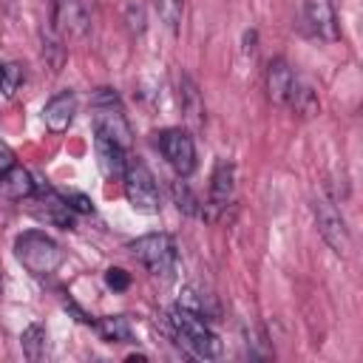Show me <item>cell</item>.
<instances>
[{
    "label": "cell",
    "instance_id": "obj_15",
    "mask_svg": "<svg viewBox=\"0 0 363 363\" xmlns=\"http://www.w3.org/2000/svg\"><path fill=\"white\" fill-rule=\"evenodd\" d=\"M179 105H182L184 119L193 128L204 125V99H201V91H199V85H196V79L190 74L179 77Z\"/></svg>",
    "mask_w": 363,
    "mask_h": 363
},
{
    "label": "cell",
    "instance_id": "obj_4",
    "mask_svg": "<svg viewBox=\"0 0 363 363\" xmlns=\"http://www.w3.org/2000/svg\"><path fill=\"white\" fill-rule=\"evenodd\" d=\"M133 258L156 278H164L170 281L176 275V267H179V250H176V241L173 235L167 233H147V235H139L136 241L128 244Z\"/></svg>",
    "mask_w": 363,
    "mask_h": 363
},
{
    "label": "cell",
    "instance_id": "obj_5",
    "mask_svg": "<svg viewBox=\"0 0 363 363\" xmlns=\"http://www.w3.org/2000/svg\"><path fill=\"white\" fill-rule=\"evenodd\" d=\"M122 182H125L128 204L136 213H142V216H156L159 213V184H156V176L150 173V167L139 156L128 159Z\"/></svg>",
    "mask_w": 363,
    "mask_h": 363
},
{
    "label": "cell",
    "instance_id": "obj_11",
    "mask_svg": "<svg viewBox=\"0 0 363 363\" xmlns=\"http://www.w3.org/2000/svg\"><path fill=\"white\" fill-rule=\"evenodd\" d=\"M31 199L40 204V207H37V216H40V218H45V221H51V224H57V227H62V230H71V227H74V210L68 207L65 196L54 193L51 187H37Z\"/></svg>",
    "mask_w": 363,
    "mask_h": 363
},
{
    "label": "cell",
    "instance_id": "obj_25",
    "mask_svg": "<svg viewBox=\"0 0 363 363\" xmlns=\"http://www.w3.org/2000/svg\"><path fill=\"white\" fill-rule=\"evenodd\" d=\"M105 284H108V289H113V292H125V289L130 286V272H125V269H119V267H111V269H105Z\"/></svg>",
    "mask_w": 363,
    "mask_h": 363
},
{
    "label": "cell",
    "instance_id": "obj_7",
    "mask_svg": "<svg viewBox=\"0 0 363 363\" xmlns=\"http://www.w3.org/2000/svg\"><path fill=\"white\" fill-rule=\"evenodd\" d=\"M159 150L179 179H187L196 170V142L182 128H167L159 133Z\"/></svg>",
    "mask_w": 363,
    "mask_h": 363
},
{
    "label": "cell",
    "instance_id": "obj_16",
    "mask_svg": "<svg viewBox=\"0 0 363 363\" xmlns=\"http://www.w3.org/2000/svg\"><path fill=\"white\" fill-rule=\"evenodd\" d=\"M37 190V182L31 179V173L20 164H14L9 173L0 176V193L11 201H23V199H31Z\"/></svg>",
    "mask_w": 363,
    "mask_h": 363
},
{
    "label": "cell",
    "instance_id": "obj_26",
    "mask_svg": "<svg viewBox=\"0 0 363 363\" xmlns=\"http://www.w3.org/2000/svg\"><path fill=\"white\" fill-rule=\"evenodd\" d=\"M65 201H68V207L77 210V213H94V201H91L88 196H82V193H68Z\"/></svg>",
    "mask_w": 363,
    "mask_h": 363
},
{
    "label": "cell",
    "instance_id": "obj_20",
    "mask_svg": "<svg viewBox=\"0 0 363 363\" xmlns=\"http://www.w3.org/2000/svg\"><path fill=\"white\" fill-rule=\"evenodd\" d=\"M23 79H26V71L20 62H0V94L3 96H14Z\"/></svg>",
    "mask_w": 363,
    "mask_h": 363
},
{
    "label": "cell",
    "instance_id": "obj_10",
    "mask_svg": "<svg viewBox=\"0 0 363 363\" xmlns=\"http://www.w3.org/2000/svg\"><path fill=\"white\" fill-rule=\"evenodd\" d=\"M77 116V94L74 91H60L43 105V122L51 133H65Z\"/></svg>",
    "mask_w": 363,
    "mask_h": 363
},
{
    "label": "cell",
    "instance_id": "obj_28",
    "mask_svg": "<svg viewBox=\"0 0 363 363\" xmlns=\"http://www.w3.org/2000/svg\"><path fill=\"white\" fill-rule=\"evenodd\" d=\"M0 289H3V275H0Z\"/></svg>",
    "mask_w": 363,
    "mask_h": 363
},
{
    "label": "cell",
    "instance_id": "obj_22",
    "mask_svg": "<svg viewBox=\"0 0 363 363\" xmlns=\"http://www.w3.org/2000/svg\"><path fill=\"white\" fill-rule=\"evenodd\" d=\"M43 57H45V62L51 65V71H60L62 57H65V48H62V37H60L57 31L43 34Z\"/></svg>",
    "mask_w": 363,
    "mask_h": 363
},
{
    "label": "cell",
    "instance_id": "obj_23",
    "mask_svg": "<svg viewBox=\"0 0 363 363\" xmlns=\"http://www.w3.org/2000/svg\"><path fill=\"white\" fill-rule=\"evenodd\" d=\"M159 3V14L164 20V26L176 34L179 23H182V11H184V0H156Z\"/></svg>",
    "mask_w": 363,
    "mask_h": 363
},
{
    "label": "cell",
    "instance_id": "obj_3",
    "mask_svg": "<svg viewBox=\"0 0 363 363\" xmlns=\"http://www.w3.org/2000/svg\"><path fill=\"white\" fill-rule=\"evenodd\" d=\"M91 111H94V133H102L122 145L125 150L133 145L130 122L125 116V108L119 102V94L113 88H99L91 96Z\"/></svg>",
    "mask_w": 363,
    "mask_h": 363
},
{
    "label": "cell",
    "instance_id": "obj_8",
    "mask_svg": "<svg viewBox=\"0 0 363 363\" xmlns=\"http://www.w3.org/2000/svg\"><path fill=\"white\" fill-rule=\"evenodd\" d=\"M233 196H235V167H233V162L218 159L213 167V176H210V196L201 210V218L221 216L233 204Z\"/></svg>",
    "mask_w": 363,
    "mask_h": 363
},
{
    "label": "cell",
    "instance_id": "obj_27",
    "mask_svg": "<svg viewBox=\"0 0 363 363\" xmlns=\"http://www.w3.org/2000/svg\"><path fill=\"white\" fill-rule=\"evenodd\" d=\"M14 164H17V162H14V153H11V147L0 142V176H3V173H9Z\"/></svg>",
    "mask_w": 363,
    "mask_h": 363
},
{
    "label": "cell",
    "instance_id": "obj_6",
    "mask_svg": "<svg viewBox=\"0 0 363 363\" xmlns=\"http://www.w3.org/2000/svg\"><path fill=\"white\" fill-rule=\"evenodd\" d=\"M312 213H315V224H318L320 238L329 244V250H332L335 255L346 258L349 250H352V235H349V227H346L343 216L337 213V207H335L329 199L318 196V199L312 201Z\"/></svg>",
    "mask_w": 363,
    "mask_h": 363
},
{
    "label": "cell",
    "instance_id": "obj_17",
    "mask_svg": "<svg viewBox=\"0 0 363 363\" xmlns=\"http://www.w3.org/2000/svg\"><path fill=\"white\" fill-rule=\"evenodd\" d=\"M94 326L105 343H130L133 340V329H130L125 315H105Z\"/></svg>",
    "mask_w": 363,
    "mask_h": 363
},
{
    "label": "cell",
    "instance_id": "obj_18",
    "mask_svg": "<svg viewBox=\"0 0 363 363\" xmlns=\"http://www.w3.org/2000/svg\"><path fill=\"white\" fill-rule=\"evenodd\" d=\"M286 105H292L298 116H315V113L320 111L318 94H315L309 85L298 82V77H295V82H292V91H289V102H286Z\"/></svg>",
    "mask_w": 363,
    "mask_h": 363
},
{
    "label": "cell",
    "instance_id": "obj_14",
    "mask_svg": "<svg viewBox=\"0 0 363 363\" xmlns=\"http://www.w3.org/2000/svg\"><path fill=\"white\" fill-rule=\"evenodd\" d=\"M292 82H295V74H292L289 62L284 57H275L267 65V96H269V102L272 105H286Z\"/></svg>",
    "mask_w": 363,
    "mask_h": 363
},
{
    "label": "cell",
    "instance_id": "obj_24",
    "mask_svg": "<svg viewBox=\"0 0 363 363\" xmlns=\"http://www.w3.org/2000/svg\"><path fill=\"white\" fill-rule=\"evenodd\" d=\"M125 20H128V28L133 34H142L145 31V6L139 0H130L125 9Z\"/></svg>",
    "mask_w": 363,
    "mask_h": 363
},
{
    "label": "cell",
    "instance_id": "obj_12",
    "mask_svg": "<svg viewBox=\"0 0 363 363\" xmlns=\"http://www.w3.org/2000/svg\"><path fill=\"white\" fill-rule=\"evenodd\" d=\"M303 17L312 28V34H318L326 43H335L340 37L337 28V17H335V6L332 0H306L303 3Z\"/></svg>",
    "mask_w": 363,
    "mask_h": 363
},
{
    "label": "cell",
    "instance_id": "obj_1",
    "mask_svg": "<svg viewBox=\"0 0 363 363\" xmlns=\"http://www.w3.org/2000/svg\"><path fill=\"white\" fill-rule=\"evenodd\" d=\"M14 258L31 275L45 278V275H54L60 269L65 252H62V247L51 235L40 233V230H26V233H20L14 238Z\"/></svg>",
    "mask_w": 363,
    "mask_h": 363
},
{
    "label": "cell",
    "instance_id": "obj_21",
    "mask_svg": "<svg viewBox=\"0 0 363 363\" xmlns=\"http://www.w3.org/2000/svg\"><path fill=\"white\" fill-rule=\"evenodd\" d=\"M173 201H176V207L184 213V216H201V207H199V199H196V193L190 190V184L187 182H173Z\"/></svg>",
    "mask_w": 363,
    "mask_h": 363
},
{
    "label": "cell",
    "instance_id": "obj_19",
    "mask_svg": "<svg viewBox=\"0 0 363 363\" xmlns=\"http://www.w3.org/2000/svg\"><path fill=\"white\" fill-rule=\"evenodd\" d=\"M20 346H23V354L28 360H40L45 352V329L40 323H28L20 332Z\"/></svg>",
    "mask_w": 363,
    "mask_h": 363
},
{
    "label": "cell",
    "instance_id": "obj_9",
    "mask_svg": "<svg viewBox=\"0 0 363 363\" xmlns=\"http://www.w3.org/2000/svg\"><path fill=\"white\" fill-rule=\"evenodd\" d=\"M91 28L88 9L82 0H54L51 9V31H57L62 40H79Z\"/></svg>",
    "mask_w": 363,
    "mask_h": 363
},
{
    "label": "cell",
    "instance_id": "obj_13",
    "mask_svg": "<svg viewBox=\"0 0 363 363\" xmlns=\"http://www.w3.org/2000/svg\"><path fill=\"white\" fill-rule=\"evenodd\" d=\"M94 150H96V164H99L102 176L105 179H122L125 164H128V150L102 133L94 136Z\"/></svg>",
    "mask_w": 363,
    "mask_h": 363
},
{
    "label": "cell",
    "instance_id": "obj_2",
    "mask_svg": "<svg viewBox=\"0 0 363 363\" xmlns=\"http://www.w3.org/2000/svg\"><path fill=\"white\" fill-rule=\"evenodd\" d=\"M170 326H173L179 343L190 354H196L201 360H213V357L221 354V340L207 326V318H201V315H196V312H190V309H184V306L176 303L170 309Z\"/></svg>",
    "mask_w": 363,
    "mask_h": 363
}]
</instances>
